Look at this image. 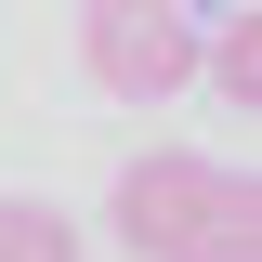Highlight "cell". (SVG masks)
Instances as JSON below:
<instances>
[{"mask_svg":"<svg viewBox=\"0 0 262 262\" xmlns=\"http://www.w3.org/2000/svg\"><path fill=\"white\" fill-rule=\"evenodd\" d=\"M118 249L131 262H262V196H249V170L158 144L118 170Z\"/></svg>","mask_w":262,"mask_h":262,"instance_id":"1","label":"cell"},{"mask_svg":"<svg viewBox=\"0 0 262 262\" xmlns=\"http://www.w3.org/2000/svg\"><path fill=\"white\" fill-rule=\"evenodd\" d=\"M79 66L118 105H170L196 79V0H79Z\"/></svg>","mask_w":262,"mask_h":262,"instance_id":"2","label":"cell"},{"mask_svg":"<svg viewBox=\"0 0 262 262\" xmlns=\"http://www.w3.org/2000/svg\"><path fill=\"white\" fill-rule=\"evenodd\" d=\"M196 79L223 105H262V27L249 13H223V27H196Z\"/></svg>","mask_w":262,"mask_h":262,"instance_id":"3","label":"cell"},{"mask_svg":"<svg viewBox=\"0 0 262 262\" xmlns=\"http://www.w3.org/2000/svg\"><path fill=\"white\" fill-rule=\"evenodd\" d=\"M0 262H79V223L53 196H0Z\"/></svg>","mask_w":262,"mask_h":262,"instance_id":"4","label":"cell"},{"mask_svg":"<svg viewBox=\"0 0 262 262\" xmlns=\"http://www.w3.org/2000/svg\"><path fill=\"white\" fill-rule=\"evenodd\" d=\"M223 13H249V0H223Z\"/></svg>","mask_w":262,"mask_h":262,"instance_id":"5","label":"cell"}]
</instances>
